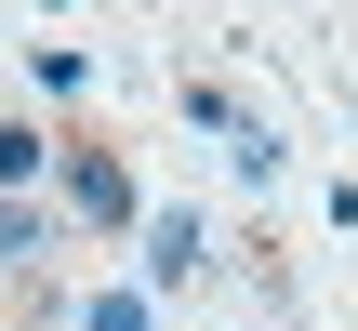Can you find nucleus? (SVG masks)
Here are the masks:
<instances>
[{
    "mask_svg": "<svg viewBox=\"0 0 358 331\" xmlns=\"http://www.w3.org/2000/svg\"><path fill=\"white\" fill-rule=\"evenodd\" d=\"M53 199H66L93 239H120V226H133V172H120V146H53Z\"/></svg>",
    "mask_w": 358,
    "mask_h": 331,
    "instance_id": "obj_1",
    "label": "nucleus"
},
{
    "mask_svg": "<svg viewBox=\"0 0 358 331\" xmlns=\"http://www.w3.org/2000/svg\"><path fill=\"white\" fill-rule=\"evenodd\" d=\"M213 265V226L173 199V212H146V292H173V279H199Z\"/></svg>",
    "mask_w": 358,
    "mask_h": 331,
    "instance_id": "obj_2",
    "label": "nucleus"
},
{
    "mask_svg": "<svg viewBox=\"0 0 358 331\" xmlns=\"http://www.w3.org/2000/svg\"><path fill=\"white\" fill-rule=\"evenodd\" d=\"M279 159H292V146H279L266 119H239V133H226V172H239V186H279Z\"/></svg>",
    "mask_w": 358,
    "mask_h": 331,
    "instance_id": "obj_3",
    "label": "nucleus"
},
{
    "mask_svg": "<svg viewBox=\"0 0 358 331\" xmlns=\"http://www.w3.org/2000/svg\"><path fill=\"white\" fill-rule=\"evenodd\" d=\"M53 252V212L40 199H0V265H40Z\"/></svg>",
    "mask_w": 358,
    "mask_h": 331,
    "instance_id": "obj_4",
    "label": "nucleus"
},
{
    "mask_svg": "<svg viewBox=\"0 0 358 331\" xmlns=\"http://www.w3.org/2000/svg\"><path fill=\"white\" fill-rule=\"evenodd\" d=\"M40 159H53V146H40L27 119H0V199H27V186H40Z\"/></svg>",
    "mask_w": 358,
    "mask_h": 331,
    "instance_id": "obj_5",
    "label": "nucleus"
},
{
    "mask_svg": "<svg viewBox=\"0 0 358 331\" xmlns=\"http://www.w3.org/2000/svg\"><path fill=\"white\" fill-rule=\"evenodd\" d=\"M186 119H199V133L226 146V133H239V93H226V80H186Z\"/></svg>",
    "mask_w": 358,
    "mask_h": 331,
    "instance_id": "obj_6",
    "label": "nucleus"
},
{
    "mask_svg": "<svg viewBox=\"0 0 358 331\" xmlns=\"http://www.w3.org/2000/svg\"><path fill=\"white\" fill-rule=\"evenodd\" d=\"M80 331H146V292H133V279H120V292H93V305H80Z\"/></svg>",
    "mask_w": 358,
    "mask_h": 331,
    "instance_id": "obj_7",
    "label": "nucleus"
}]
</instances>
